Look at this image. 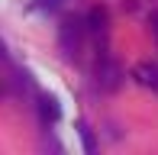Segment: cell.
Masks as SVG:
<instances>
[{
	"instance_id": "9c48e42d",
	"label": "cell",
	"mask_w": 158,
	"mask_h": 155,
	"mask_svg": "<svg viewBox=\"0 0 158 155\" xmlns=\"http://www.w3.org/2000/svg\"><path fill=\"white\" fill-rule=\"evenodd\" d=\"M0 58H6V45H3V42H0Z\"/></svg>"
},
{
	"instance_id": "7a4b0ae2",
	"label": "cell",
	"mask_w": 158,
	"mask_h": 155,
	"mask_svg": "<svg viewBox=\"0 0 158 155\" xmlns=\"http://www.w3.org/2000/svg\"><path fill=\"white\" fill-rule=\"evenodd\" d=\"M119 65L116 61H110V58H103L97 65V81H100V87H106V90H116L119 87Z\"/></svg>"
},
{
	"instance_id": "5b68a950",
	"label": "cell",
	"mask_w": 158,
	"mask_h": 155,
	"mask_svg": "<svg viewBox=\"0 0 158 155\" xmlns=\"http://www.w3.org/2000/svg\"><path fill=\"white\" fill-rule=\"evenodd\" d=\"M77 129H81V139H84V149H87V152H94V136H90V129H87V126H77Z\"/></svg>"
},
{
	"instance_id": "ba28073f",
	"label": "cell",
	"mask_w": 158,
	"mask_h": 155,
	"mask_svg": "<svg viewBox=\"0 0 158 155\" xmlns=\"http://www.w3.org/2000/svg\"><path fill=\"white\" fill-rule=\"evenodd\" d=\"M3 94H6V84H3V78H0V100H3Z\"/></svg>"
},
{
	"instance_id": "8992f818",
	"label": "cell",
	"mask_w": 158,
	"mask_h": 155,
	"mask_svg": "<svg viewBox=\"0 0 158 155\" xmlns=\"http://www.w3.org/2000/svg\"><path fill=\"white\" fill-rule=\"evenodd\" d=\"M90 23H94V29H103V23H106V13H103V10H94V13H90Z\"/></svg>"
},
{
	"instance_id": "3957f363",
	"label": "cell",
	"mask_w": 158,
	"mask_h": 155,
	"mask_svg": "<svg viewBox=\"0 0 158 155\" xmlns=\"http://www.w3.org/2000/svg\"><path fill=\"white\" fill-rule=\"evenodd\" d=\"M132 78L142 84V87L158 90V65H155V61H139V65L132 68Z\"/></svg>"
},
{
	"instance_id": "52a82bcc",
	"label": "cell",
	"mask_w": 158,
	"mask_h": 155,
	"mask_svg": "<svg viewBox=\"0 0 158 155\" xmlns=\"http://www.w3.org/2000/svg\"><path fill=\"white\" fill-rule=\"evenodd\" d=\"M152 26H155V36H158V13H152Z\"/></svg>"
},
{
	"instance_id": "277c9868",
	"label": "cell",
	"mask_w": 158,
	"mask_h": 155,
	"mask_svg": "<svg viewBox=\"0 0 158 155\" xmlns=\"http://www.w3.org/2000/svg\"><path fill=\"white\" fill-rule=\"evenodd\" d=\"M39 110H42V119H45V123H48V119H52V123L58 119V100H55V97H42Z\"/></svg>"
},
{
	"instance_id": "6da1fadb",
	"label": "cell",
	"mask_w": 158,
	"mask_h": 155,
	"mask_svg": "<svg viewBox=\"0 0 158 155\" xmlns=\"http://www.w3.org/2000/svg\"><path fill=\"white\" fill-rule=\"evenodd\" d=\"M81 36H84V26L77 23V19L61 23V48H64L68 55H74L77 48H81Z\"/></svg>"
}]
</instances>
